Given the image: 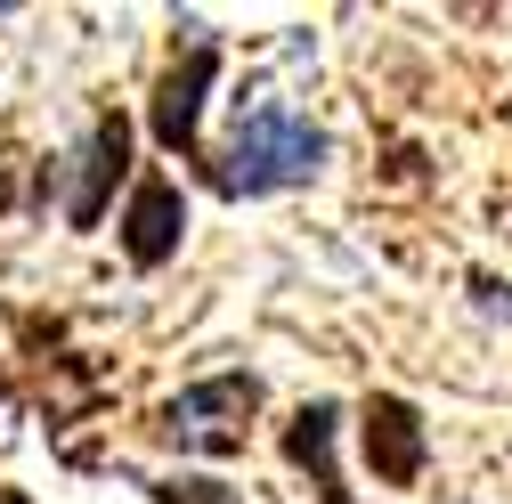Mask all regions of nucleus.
Listing matches in <instances>:
<instances>
[{
  "instance_id": "f257e3e1",
  "label": "nucleus",
  "mask_w": 512,
  "mask_h": 504,
  "mask_svg": "<svg viewBox=\"0 0 512 504\" xmlns=\"http://www.w3.org/2000/svg\"><path fill=\"white\" fill-rule=\"evenodd\" d=\"M317 163H326V131H317V122H301L293 106L261 98V106L236 122L228 163L212 171V187H220V196H277V187L317 179Z\"/></svg>"
},
{
  "instance_id": "f03ea898",
  "label": "nucleus",
  "mask_w": 512,
  "mask_h": 504,
  "mask_svg": "<svg viewBox=\"0 0 512 504\" xmlns=\"http://www.w3.org/2000/svg\"><path fill=\"white\" fill-rule=\"evenodd\" d=\"M252 407H261V383H252V374H212V383H187L163 407V439L187 448V456H236Z\"/></svg>"
},
{
  "instance_id": "423d86ee",
  "label": "nucleus",
  "mask_w": 512,
  "mask_h": 504,
  "mask_svg": "<svg viewBox=\"0 0 512 504\" xmlns=\"http://www.w3.org/2000/svg\"><path fill=\"white\" fill-rule=\"evenodd\" d=\"M122 171H131V122H122V114H98V122H90V147H82V187L66 196V220H74V228H98V212H106V196H114Z\"/></svg>"
},
{
  "instance_id": "20e7f679",
  "label": "nucleus",
  "mask_w": 512,
  "mask_h": 504,
  "mask_svg": "<svg viewBox=\"0 0 512 504\" xmlns=\"http://www.w3.org/2000/svg\"><path fill=\"white\" fill-rule=\"evenodd\" d=\"M358 439H366V464H374V480L382 488H415L423 480V415L407 407V399H391V391H374L366 399V423H358Z\"/></svg>"
},
{
  "instance_id": "7ed1b4c3",
  "label": "nucleus",
  "mask_w": 512,
  "mask_h": 504,
  "mask_svg": "<svg viewBox=\"0 0 512 504\" xmlns=\"http://www.w3.org/2000/svg\"><path fill=\"white\" fill-rule=\"evenodd\" d=\"M212 74H220V49H212V33H196V41H187V57H179V66L163 74V90H155V139H163L171 155H196Z\"/></svg>"
},
{
  "instance_id": "39448f33",
  "label": "nucleus",
  "mask_w": 512,
  "mask_h": 504,
  "mask_svg": "<svg viewBox=\"0 0 512 504\" xmlns=\"http://www.w3.org/2000/svg\"><path fill=\"white\" fill-rule=\"evenodd\" d=\"M187 236V204H179V179H139L131 212H122V252L131 269H163Z\"/></svg>"
},
{
  "instance_id": "0eeeda50",
  "label": "nucleus",
  "mask_w": 512,
  "mask_h": 504,
  "mask_svg": "<svg viewBox=\"0 0 512 504\" xmlns=\"http://www.w3.org/2000/svg\"><path fill=\"white\" fill-rule=\"evenodd\" d=\"M334 423H342V407H334V399H309V407L285 423V456L309 472V488L326 496V504H350V488H342V464H334Z\"/></svg>"
},
{
  "instance_id": "6e6552de",
  "label": "nucleus",
  "mask_w": 512,
  "mask_h": 504,
  "mask_svg": "<svg viewBox=\"0 0 512 504\" xmlns=\"http://www.w3.org/2000/svg\"><path fill=\"white\" fill-rule=\"evenodd\" d=\"M147 488H155V504H244L236 488H220V480H187V472H179V480H147Z\"/></svg>"
}]
</instances>
